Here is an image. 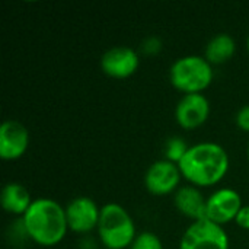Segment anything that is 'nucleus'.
<instances>
[{"mask_svg":"<svg viewBox=\"0 0 249 249\" xmlns=\"http://www.w3.org/2000/svg\"><path fill=\"white\" fill-rule=\"evenodd\" d=\"M98 235L107 249L128 248L136 235V225L130 213L117 203H108L101 207Z\"/></svg>","mask_w":249,"mask_h":249,"instance_id":"3","label":"nucleus"},{"mask_svg":"<svg viewBox=\"0 0 249 249\" xmlns=\"http://www.w3.org/2000/svg\"><path fill=\"white\" fill-rule=\"evenodd\" d=\"M169 79L184 93H201L213 82V67L206 57L196 54L184 55L172 63Z\"/></svg>","mask_w":249,"mask_h":249,"instance_id":"4","label":"nucleus"},{"mask_svg":"<svg viewBox=\"0 0 249 249\" xmlns=\"http://www.w3.org/2000/svg\"><path fill=\"white\" fill-rule=\"evenodd\" d=\"M236 124L241 130L249 133V104L244 105L238 112H236Z\"/></svg>","mask_w":249,"mask_h":249,"instance_id":"18","label":"nucleus"},{"mask_svg":"<svg viewBox=\"0 0 249 249\" xmlns=\"http://www.w3.org/2000/svg\"><path fill=\"white\" fill-rule=\"evenodd\" d=\"M248 159H249V144H248Z\"/></svg>","mask_w":249,"mask_h":249,"instance_id":"21","label":"nucleus"},{"mask_svg":"<svg viewBox=\"0 0 249 249\" xmlns=\"http://www.w3.org/2000/svg\"><path fill=\"white\" fill-rule=\"evenodd\" d=\"M179 249H229V236L223 226L209 219H200L187 228Z\"/></svg>","mask_w":249,"mask_h":249,"instance_id":"5","label":"nucleus"},{"mask_svg":"<svg viewBox=\"0 0 249 249\" xmlns=\"http://www.w3.org/2000/svg\"><path fill=\"white\" fill-rule=\"evenodd\" d=\"M1 207L15 216H22L32 204V198L26 187L20 182H7L1 190Z\"/></svg>","mask_w":249,"mask_h":249,"instance_id":"13","label":"nucleus"},{"mask_svg":"<svg viewBox=\"0 0 249 249\" xmlns=\"http://www.w3.org/2000/svg\"><path fill=\"white\" fill-rule=\"evenodd\" d=\"M181 169L178 163L166 160L165 158L153 162L144 174V185L149 193L155 196H166L177 191L181 181Z\"/></svg>","mask_w":249,"mask_h":249,"instance_id":"6","label":"nucleus"},{"mask_svg":"<svg viewBox=\"0 0 249 249\" xmlns=\"http://www.w3.org/2000/svg\"><path fill=\"white\" fill-rule=\"evenodd\" d=\"M140 48L144 54H156L162 48V41L158 36H149L143 41Z\"/></svg>","mask_w":249,"mask_h":249,"instance_id":"17","label":"nucleus"},{"mask_svg":"<svg viewBox=\"0 0 249 249\" xmlns=\"http://www.w3.org/2000/svg\"><path fill=\"white\" fill-rule=\"evenodd\" d=\"M130 249H163V245L158 235L152 232H142L134 238Z\"/></svg>","mask_w":249,"mask_h":249,"instance_id":"16","label":"nucleus"},{"mask_svg":"<svg viewBox=\"0 0 249 249\" xmlns=\"http://www.w3.org/2000/svg\"><path fill=\"white\" fill-rule=\"evenodd\" d=\"M210 115V102L203 93H185L177 104L175 118L185 130L203 125Z\"/></svg>","mask_w":249,"mask_h":249,"instance_id":"10","label":"nucleus"},{"mask_svg":"<svg viewBox=\"0 0 249 249\" xmlns=\"http://www.w3.org/2000/svg\"><path fill=\"white\" fill-rule=\"evenodd\" d=\"M242 198L233 188H219L207 197L206 219L223 226L236 219L242 209Z\"/></svg>","mask_w":249,"mask_h":249,"instance_id":"7","label":"nucleus"},{"mask_svg":"<svg viewBox=\"0 0 249 249\" xmlns=\"http://www.w3.org/2000/svg\"><path fill=\"white\" fill-rule=\"evenodd\" d=\"M139 66V53L127 45L111 47L101 57V69L104 73L117 79H125L134 74Z\"/></svg>","mask_w":249,"mask_h":249,"instance_id":"9","label":"nucleus"},{"mask_svg":"<svg viewBox=\"0 0 249 249\" xmlns=\"http://www.w3.org/2000/svg\"><path fill=\"white\" fill-rule=\"evenodd\" d=\"M178 166L191 185L210 187L225 178L229 169V156L219 143L201 142L190 146Z\"/></svg>","mask_w":249,"mask_h":249,"instance_id":"1","label":"nucleus"},{"mask_svg":"<svg viewBox=\"0 0 249 249\" xmlns=\"http://www.w3.org/2000/svg\"><path fill=\"white\" fill-rule=\"evenodd\" d=\"M174 203L178 212L190 219L200 220L206 219V209H207V198L196 185H184L175 191Z\"/></svg>","mask_w":249,"mask_h":249,"instance_id":"12","label":"nucleus"},{"mask_svg":"<svg viewBox=\"0 0 249 249\" xmlns=\"http://www.w3.org/2000/svg\"><path fill=\"white\" fill-rule=\"evenodd\" d=\"M190 149V146L185 143V140L179 136H172L166 140L165 146H163V152H165V159L171 160L174 163H179L182 160V158L185 156L187 150Z\"/></svg>","mask_w":249,"mask_h":249,"instance_id":"15","label":"nucleus"},{"mask_svg":"<svg viewBox=\"0 0 249 249\" xmlns=\"http://www.w3.org/2000/svg\"><path fill=\"white\" fill-rule=\"evenodd\" d=\"M247 45H248V51H249V35H248V39H247Z\"/></svg>","mask_w":249,"mask_h":249,"instance_id":"20","label":"nucleus"},{"mask_svg":"<svg viewBox=\"0 0 249 249\" xmlns=\"http://www.w3.org/2000/svg\"><path fill=\"white\" fill-rule=\"evenodd\" d=\"M66 217L69 229L74 233H89L98 228L101 209L98 204L86 196L73 198L66 207Z\"/></svg>","mask_w":249,"mask_h":249,"instance_id":"8","label":"nucleus"},{"mask_svg":"<svg viewBox=\"0 0 249 249\" xmlns=\"http://www.w3.org/2000/svg\"><path fill=\"white\" fill-rule=\"evenodd\" d=\"M31 241L41 247H54L69 231L66 209L53 198H36L22 217Z\"/></svg>","mask_w":249,"mask_h":249,"instance_id":"2","label":"nucleus"},{"mask_svg":"<svg viewBox=\"0 0 249 249\" xmlns=\"http://www.w3.org/2000/svg\"><path fill=\"white\" fill-rule=\"evenodd\" d=\"M235 222H236V225L239 228L249 231V204L248 206H242V209L239 210Z\"/></svg>","mask_w":249,"mask_h":249,"instance_id":"19","label":"nucleus"},{"mask_svg":"<svg viewBox=\"0 0 249 249\" xmlns=\"http://www.w3.org/2000/svg\"><path fill=\"white\" fill-rule=\"evenodd\" d=\"M236 51V42L232 35L226 32L216 34L206 45L204 57L210 64H222L228 61Z\"/></svg>","mask_w":249,"mask_h":249,"instance_id":"14","label":"nucleus"},{"mask_svg":"<svg viewBox=\"0 0 249 249\" xmlns=\"http://www.w3.org/2000/svg\"><path fill=\"white\" fill-rule=\"evenodd\" d=\"M29 146L28 128L16 121L6 120L0 127V156L4 160H13L25 155Z\"/></svg>","mask_w":249,"mask_h":249,"instance_id":"11","label":"nucleus"}]
</instances>
